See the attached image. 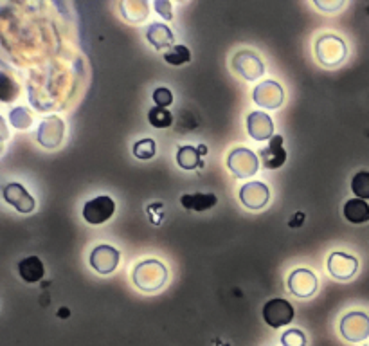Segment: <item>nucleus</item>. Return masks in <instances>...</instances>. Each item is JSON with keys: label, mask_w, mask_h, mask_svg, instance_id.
I'll return each instance as SVG.
<instances>
[{"label": "nucleus", "mask_w": 369, "mask_h": 346, "mask_svg": "<svg viewBox=\"0 0 369 346\" xmlns=\"http://www.w3.org/2000/svg\"><path fill=\"white\" fill-rule=\"evenodd\" d=\"M131 278L137 289L143 292H157L168 280V269L159 260H145L134 267Z\"/></svg>", "instance_id": "f257e3e1"}, {"label": "nucleus", "mask_w": 369, "mask_h": 346, "mask_svg": "<svg viewBox=\"0 0 369 346\" xmlns=\"http://www.w3.org/2000/svg\"><path fill=\"white\" fill-rule=\"evenodd\" d=\"M315 54H317V60L323 65L335 67L344 61L348 54V47L335 34H323L315 42Z\"/></svg>", "instance_id": "f03ea898"}, {"label": "nucleus", "mask_w": 369, "mask_h": 346, "mask_svg": "<svg viewBox=\"0 0 369 346\" xmlns=\"http://www.w3.org/2000/svg\"><path fill=\"white\" fill-rule=\"evenodd\" d=\"M294 307L283 298H274L268 300L262 309L263 321L272 328H281L286 327L294 321Z\"/></svg>", "instance_id": "7ed1b4c3"}, {"label": "nucleus", "mask_w": 369, "mask_h": 346, "mask_svg": "<svg viewBox=\"0 0 369 346\" xmlns=\"http://www.w3.org/2000/svg\"><path fill=\"white\" fill-rule=\"evenodd\" d=\"M114 213H116V202L108 195L94 196L89 202H85L83 206V220L90 225L105 224L112 218Z\"/></svg>", "instance_id": "20e7f679"}, {"label": "nucleus", "mask_w": 369, "mask_h": 346, "mask_svg": "<svg viewBox=\"0 0 369 346\" xmlns=\"http://www.w3.org/2000/svg\"><path fill=\"white\" fill-rule=\"evenodd\" d=\"M227 166L238 179L253 177L260 168V159L253 150L249 148H236L227 157Z\"/></svg>", "instance_id": "39448f33"}, {"label": "nucleus", "mask_w": 369, "mask_h": 346, "mask_svg": "<svg viewBox=\"0 0 369 346\" xmlns=\"http://www.w3.org/2000/svg\"><path fill=\"white\" fill-rule=\"evenodd\" d=\"M119 251L112 245H107V243H101V245H96L90 253L89 263L94 271L99 272V274H112L114 271L119 265Z\"/></svg>", "instance_id": "423d86ee"}, {"label": "nucleus", "mask_w": 369, "mask_h": 346, "mask_svg": "<svg viewBox=\"0 0 369 346\" xmlns=\"http://www.w3.org/2000/svg\"><path fill=\"white\" fill-rule=\"evenodd\" d=\"M341 334L351 343H360L369 337V318L364 312H350L341 321Z\"/></svg>", "instance_id": "0eeeda50"}, {"label": "nucleus", "mask_w": 369, "mask_h": 346, "mask_svg": "<svg viewBox=\"0 0 369 346\" xmlns=\"http://www.w3.org/2000/svg\"><path fill=\"white\" fill-rule=\"evenodd\" d=\"M2 196H4V201L10 204L11 207L22 213V215H29V213H33L34 211V199L33 195L19 183H10L6 184L2 187Z\"/></svg>", "instance_id": "6e6552de"}, {"label": "nucleus", "mask_w": 369, "mask_h": 346, "mask_svg": "<svg viewBox=\"0 0 369 346\" xmlns=\"http://www.w3.org/2000/svg\"><path fill=\"white\" fill-rule=\"evenodd\" d=\"M63 134H65V123L58 116H51L43 119L38 127V143L43 148H56L63 141Z\"/></svg>", "instance_id": "1a4fd4ad"}, {"label": "nucleus", "mask_w": 369, "mask_h": 346, "mask_svg": "<svg viewBox=\"0 0 369 346\" xmlns=\"http://www.w3.org/2000/svg\"><path fill=\"white\" fill-rule=\"evenodd\" d=\"M233 69L238 72L245 80H257L260 76H263L265 67L263 61L260 60L256 52L253 51H240L234 54L233 58Z\"/></svg>", "instance_id": "9d476101"}, {"label": "nucleus", "mask_w": 369, "mask_h": 346, "mask_svg": "<svg viewBox=\"0 0 369 346\" xmlns=\"http://www.w3.org/2000/svg\"><path fill=\"white\" fill-rule=\"evenodd\" d=\"M317 287V276L308 269H295L288 276V290L295 298H312Z\"/></svg>", "instance_id": "9b49d317"}, {"label": "nucleus", "mask_w": 369, "mask_h": 346, "mask_svg": "<svg viewBox=\"0 0 369 346\" xmlns=\"http://www.w3.org/2000/svg\"><path fill=\"white\" fill-rule=\"evenodd\" d=\"M357 269H359V260L351 254L332 253L328 258V271L337 280H350L357 274Z\"/></svg>", "instance_id": "f8f14e48"}, {"label": "nucleus", "mask_w": 369, "mask_h": 346, "mask_svg": "<svg viewBox=\"0 0 369 346\" xmlns=\"http://www.w3.org/2000/svg\"><path fill=\"white\" fill-rule=\"evenodd\" d=\"M271 199V192L266 184L254 181V183H247L240 190V201L249 210H262L266 206V202Z\"/></svg>", "instance_id": "ddd939ff"}, {"label": "nucleus", "mask_w": 369, "mask_h": 346, "mask_svg": "<svg viewBox=\"0 0 369 346\" xmlns=\"http://www.w3.org/2000/svg\"><path fill=\"white\" fill-rule=\"evenodd\" d=\"M254 103L263 108H277L283 103V90L276 81H263L254 89Z\"/></svg>", "instance_id": "4468645a"}, {"label": "nucleus", "mask_w": 369, "mask_h": 346, "mask_svg": "<svg viewBox=\"0 0 369 346\" xmlns=\"http://www.w3.org/2000/svg\"><path fill=\"white\" fill-rule=\"evenodd\" d=\"M247 132L254 141H271L274 137V123L265 112H251L247 117Z\"/></svg>", "instance_id": "2eb2a0df"}, {"label": "nucleus", "mask_w": 369, "mask_h": 346, "mask_svg": "<svg viewBox=\"0 0 369 346\" xmlns=\"http://www.w3.org/2000/svg\"><path fill=\"white\" fill-rule=\"evenodd\" d=\"M260 159H262V164L265 168L268 170H277L281 168L283 164L286 163V150L285 145H283V137L281 136H274L268 145L260 152Z\"/></svg>", "instance_id": "dca6fc26"}, {"label": "nucleus", "mask_w": 369, "mask_h": 346, "mask_svg": "<svg viewBox=\"0 0 369 346\" xmlns=\"http://www.w3.org/2000/svg\"><path fill=\"white\" fill-rule=\"evenodd\" d=\"M17 271H19L20 278L25 283H38L45 276V267H43V262L38 256L22 258L19 265H17Z\"/></svg>", "instance_id": "f3484780"}, {"label": "nucleus", "mask_w": 369, "mask_h": 346, "mask_svg": "<svg viewBox=\"0 0 369 346\" xmlns=\"http://www.w3.org/2000/svg\"><path fill=\"white\" fill-rule=\"evenodd\" d=\"M146 38H148V42L155 47V49H166V47H175V37L171 33V29L168 26H164V23L155 22L151 26H148L146 29Z\"/></svg>", "instance_id": "a211bd4d"}, {"label": "nucleus", "mask_w": 369, "mask_h": 346, "mask_svg": "<svg viewBox=\"0 0 369 346\" xmlns=\"http://www.w3.org/2000/svg\"><path fill=\"white\" fill-rule=\"evenodd\" d=\"M180 204L184 210L207 211L218 204V196L215 193H191V195L180 196Z\"/></svg>", "instance_id": "6ab92c4d"}, {"label": "nucleus", "mask_w": 369, "mask_h": 346, "mask_svg": "<svg viewBox=\"0 0 369 346\" xmlns=\"http://www.w3.org/2000/svg\"><path fill=\"white\" fill-rule=\"evenodd\" d=\"M344 216L351 224H366L369 222V204L362 199H350L342 210Z\"/></svg>", "instance_id": "aec40b11"}, {"label": "nucleus", "mask_w": 369, "mask_h": 346, "mask_svg": "<svg viewBox=\"0 0 369 346\" xmlns=\"http://www.w3.org/2000/svg\"><path fill=\"white\" fill-rule=\"evenodd\" d=\"M200 148H195L191 145L180 146L177 152V164L182 170H196L204 166V161L200 159Z\"/></svg>", "instance_id": "412c9836"}, {"label": "nucleus", "mask_w": 369, "mask_h": 346, "mask_svg": "<svg viewBox=\"0 0 369 346\" xmlns=\"http://www.w3.org/2000/svg\"><path fill=\"white\" fill-rule=\"evenodd\" d=\"M148 121L154 128H168L173 125V114L169 112L168 108L154 107L148 112Z\"/></svg>", "instance_id": "4be33fe9"}, {"label": "nucleus", "mask_w": 369, "mask_h": 346, "mask_svg": "<svg viewBox=\"0 0 369 346\" xmlns=\"http://www.w3.org/2000/svg\"><path fill=\"white\" fill-rule=\"evenodd\" d=\"M351 192L355 193L357 199L369 201V172L362 170L357 172L351 179Z\"/></svg>", "instance_id": "5701e85b"}, {"label": "nucleus", "mask_w": 369, "mask_h": 346, "mask_svg": "<svg viewBox=\"0 0 369 346\" xmlns=\"http://www.w3.org/2000/svg\"><path fill=\"white\" fill-rule=\"evenodd\" d=\"M164 60L169 65H184V63H189L191 61V51L187 49L186 45H175L171 47L168 52H164Z\"/></svg>", "instance_id": "b1692460"}, {"label": "nucleus", "mask_w": 369, "mask_h": 346, "mask_svg": "<svg viewBox=\"0 0 369 346\" xmlns=\"http://www.w3.org/2000/svg\"><path fill=\"white\" fill-rule=\"evenodd\" d=\"M131 152H134V155H136L137 159L150 161L154 159L155 154H157V145H155V141L151 139V137H146V139L137 141Z\"/></svg>", "instance_id": "393cba45"}, {"label": "nucleus", "mask_w": 369, "mask_h": 346, "mask_svg": "<svg viewBox=\"0 0 369 346\" xmlns=\"http://www.w3.org/2000/svg\"><path fill=\"white\" fill-rule=\"evenodd\" d=\"M10 119H11V125H13L14 128H19V130L29 128L31 127V123H33L31 112H29L28 108H23V107H19V108H14V110H11Z\"/></svg>", "instance_id": "a878e982"}, {"label": "nucleus", "mask_w": 369, "mask_h": 346, "mask_svg": "<svg viewBox=\"0 0 369 346\" xmlns=\"http://www.w3.org/2000/svg\"><path fill=\"white\" fill-rule=\"evenodd\" d=\"M281 345L283 346H306V337L301 330L297 328H292V330H286L283 336H281Z\"/></svg>", "instance_id": "bb28decb"}, {"label": "nucleus", "mask_w": 369, "mask_h": 346, "mask_svg": "<svg viewBox=\"0 0 369 346\" xmlns=\"http://www.w3.org/2000/svg\"><path fill=\"white\" fill-rule=\"evenodd\" d=\"M154 101L155 107L168 108L169 105L173 103V94H171L169 89H166V87H159V89L154 90Z\"/></svg>", "instance_id": "cd10ccee"}, {"label": "nucleus", "mask_w": 369, "mask_h": 346, "mask_svg": "<svg viewBox=\"0 0 369 346\" xmlns=\"http://www.w3.org/2000/svg\"><path fill=\"white\" fill-rule=\"evenodd\" d=\"M155 10L159 11V14H162L166 20L173 19V13H171V4L166 2V0H157V2H155Z\"/></svg>", "instance_id": "c85d7f7f"}, {"label": "nucleus", "mask_w": 369, "mask_h": 346, "mask_svg": "<svg viewBox=\"0 0 369 346\" xmlns=\"http://www.w3.org/2000/svg\"><path fill=\"white\" fill-rule=\"evenodd\" d=\"M315 6H317V8H321V10H326V11H333V10H339V8H342V2H339V4L337 6H324V4H321V2H315Z\"/></svg>", "instance_id": "c756f323"}, {"label": "nucleus", "mask_w": 369, "mask_h": 346, "mask_svg": "<svg viewBox=\"0 0 369 346\" xmlns=\"http://www.w3.org/2000/svg\"><path fill=\"white\" fill-rule=\"evenodd\" d=\"M60 316H61V319H67V316H69V310L61 309L60 310Z\"/></svg>", "instance_id": "7c9ffc66"}, {"label": "nucleus", "mask_w": 369, "mask_h": 346, "mask_svg": "<svg viewBox=\"0 0 369 346\" xmlns=\"http://www.w3.org/2000/svg\"><path fill=\"white\" fill-rule=\"evenodd\" d=\"M368 346H369V345H368Z\"/></svg>", "instance_id": "2f4dec72"}]
</instances>
